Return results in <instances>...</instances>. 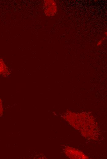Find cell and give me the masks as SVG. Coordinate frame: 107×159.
I'll use <instances>...</instances> for the list:
<instances>
[{
	"mask_svg": "<svg viewBox=\"0 0 107 159\" xmlns=\"http://www.w3.org/2000/svg\"><path fill=\"white\" fill-rule=\"evenodd\" d=\"M44 10L46 16L52 17L56 15L58 8L56 2L52 0L45 1L44 3Z\"/></svg>",
	"mask_w": 107,
	"mask_h": 159,
	"instance_id": "1",
	"label": "cell"
},
{
	"mask_svg": "<svg viewBox=\"0 0 107 159\" xmlns=\"http://www.w3.org/2000/svg\"><path fill=\"white\" fill-rule=\"evenodd\" d=\"M106 37H103L101 40H100L99 42L98 43L97 45L98 46H100L102 43V42L106 39Z\"/></svg>",
	"mask_w": 107,
	"mask_h": 159,
	"instance_id": "2",
	"label": "cell"
},
{
	"mask_svg": "<svg viewBox=\"0 0 107 159\" xmlns=\"http://www.w3.org/2000/svg\"><path fill=\"white\" fill-rule=\"evenodd\" d=\"M104 34H105V35H106V36H107V33L106 32H105L104 33Z\"/></svg>",
	"mask_w": 107,
	"mask_h": 159,
	"instance_id": "3",
	"label": "cell"
}]
</instances>
